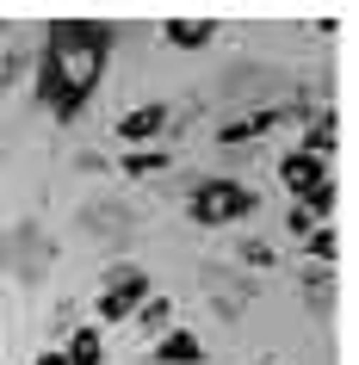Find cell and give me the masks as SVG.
<instances>
[{"label": "cell", "instance_id": "23", "mask_svg": "<svg viewBox=\"0 0 359 365\" xmlns=\"http://www.w3.org/2000/svg\"><path fill=\"white\" fill-rule=\"evenodd\" d=\"M254 365H266V359H254Z\"/></svg>", "mask_w": 359, "mask_h": 365}, {"label": "cell", "instance_id": "19", "mask_svg": "<svg viewBox=\"0 0 359 365\" xmlns=\"http://www.w3.org/2000/svg\"><path fill=\"white\" fill-rule=\"evenodd\" d=\"M236 260H242V267H254V272H266V267H279V248H273V242H242V248H236Z\"/></svg>", "mask_w": 359, "mask_h": 365}, {"label": "cell", "instance_id": "7", "mask_svg": "<svg viewBox=\"0 0 359 365\" xmlns=\"http://www.w3.org/2000/svg\"><path fill=\"white\" fill-rule=\"evenodd\" d=\"M328 180V161H316V155H303V149H291V155H279V186L285 192H310V186H322Z\"/></svg>", "mask_w": 359, "mask_h": 365}, {"label": "cell", "instance_id": "20", "mask_svg": "<svg viewBox=\"0 0 359 365\" xmlns=\"http://www.w3.org/2000/svg\"><path fill=\"white\" fill-rule=\"evenodd\" d=\"M285 230H291V235H310V230H316V223H310V217H303L298 205H291V217H285Z\"/></svg>", "mask_w": 359, "mask_h": 365}, {"label": "cell", "instance_id": "5", "mask_svg": "<svg viewBox=\"0 0 359 365\" xmlns=\"http://www.w3.org/2000/svg\"><path fill=\"white\" fill-rule=\"evenodd\" d=\"M149 359H155V365H205V341H198L192 328L168 322V328H161V334H155Z\"/></svg>", "mask_w": 359, "mask_h": 365}, {"label": "cell", "instance_id": "2", "mask_svg": "<svg viewBox=\"0 0 359 365\" xmlns=\"http://www.w3.org/2000/svg\"><path fill=\"white\" fill-rule=\"evenodd\" d=\"M254 211H261V192L242 186V180H198L186 198V217L198 230H229V223H242Z\"/></svg>", "mask_w": 359, "mask_h": 365}, {"label": "cell", "instance_id": "15", "mask_svg": "<svg viewBox=\"0 0 359 365\" xmlns=\"http://www.w3.org/2000/svg\"><path fill=\"white\" fill-rule=\"evenodd\" d=\"M81 223H87V230H99V235H124V230H131V211H99V205H87V211H81Z\"/></svg>", "mask_w": 359, "mask_h": 365}, {"label": "cell", "instance_id": "18", "mask_svg": "<svg viewBox=\"0 0 359 365\" xmlns=\"http://www.w3.org/2000/svg\"><path fill=\"white\" fill-rule=\"evenodd\" d=\"M118 168H124V173H168L173 155H168V149H143V155H124Z\"/></svg>", "mask_w": 359, "mask_h": 365}, {"label": "cell", "instance_id": "8", "mask_svg": "<svg viewBox=\"0 0 359 365\" xmlns=\"http://www.w3.org/2000/svg\"><path fill=\"white\" fill-rule=\"evenodd\" d=\"M273 124H285V118H279V106H261V112H248V118H229V124H217V143H223V149H242V143L266 136Z\"/></svg>", "mask_w": 359, "mask_h": 365}, {"label": "cell", "instance_id": "11", "mask_svg": "<svg viewBox=\"0 0 359 365\" xmlns=\"http://www.w3.org/2000/svg\"><path fill=\"white\" fill-rule=\"evenodd\" d=\"M161 38H168L173 50H205V43H217V25L211 19H168Z\"/></svg>", "mask_w": 359, "mask_h": 365}, {"label": "cell", "instance_id": "1", "mask_svg": "<svg viewBox=\"0 0 359 365\" xmlns=\"http://www.w3.org/2000/svg\"><path fill=\"white\" fill-rule=\"evenodd\" d=\"M112 43H118V25L112 19H56V25H44L31 99H38L56 124H75V118L87 112L93 87L106 81Z\"/></svg>", "mask_w": 359, "mask_h": 365}, {"label": "cell", "instance_id": "16", "mask_svg": "<svg viewBox=\"0 0 359 365\" xmlns=\"http://www.w3.org/2000/svg\"><path fill=\"white\" fill-rule=\"evenodd\" d=\"M168 316H173V304H168V297H155V291H149V297L136 304V316H131V322H136V328H155V334H161V328H168Z\"/></svg>", "mask_w": 359, "mask_h": 365}, {"label": "cell", "instance_id": "12", "mask_svg": "<svg viewBox=\"0 0 359 365\" xmlns=\"http://www.w3.org/2000/svg\"><path fill=\"white\" fill-rule=\"evenodd\" d=\"M303 297H310V316H328V309H335V272L310 260V272H303Z\"/></svg>", "mask_w": 359, "mask_h": 365}, {"label": "cell", "instance_id": "21", "mask_svg": "<svg viewBox=\"0 0 359 365\" xmlns=\"http://www.w3.org/2000/svg\"><path fill=\"white\" fill-rule=\"evenodd\" d=\"M31 365H69V359H62V346H56V353H38Z\"/></svg>", "mask_w": 359, "mask_h": 365}, {"label": "cell", "instance_id": "22", "mask_svg": "<svg viewBox=\"0 0 359 365\" xmlns=\"http://www.w3.org/2000/svg\"><path fill=\"white\" fill-rule=\"evenodd\" d=\"M0 38H6V19H0Z\"/></svg>", "mask_w": 359, "mask_h": 365}, {"label": "cell", "instance_id": "3", "mask_svg": "<svg viewBox=\"0 0 359 365\" xmlns=\"http://www.w3.org/2000/svg\"><path fill=\"white\" fill-rule=\"evenodd\" d=\"M149 272L143 267H131V260H118L112 272H106V285H99V297H93V316L99 322H131L136 316V304L149 297Z\"/></svg>", "mask_w": 359, "mask_h": 365}, {"label": "cell", "instance_id": "17", "mask_svg": "<svg viewBox=\"0 0 359 365\" xmlns=\"http://www.w3.org/2000/svg\"><path fill=\"white\" fill-rule=\"evenodd\" d=\"M303 254H310L316 267H335V254H340L335 230H310V235H303Z\"/></svg>", "mask_w": 359, "mask_h": 365}, {"label": "cell", "instance_id": "14", "mask_svg": "<svg viewBox=\"0 0 359 365\" xmlns=\"http://www.w3.org/2000/svg\"><path fill=\"white\" fill-rule=\"evenodd\" d=\"M298 211H303V217H310V223L322 230V223H328V211H335V180H322V186H310V192L298 198Z\"/></svg>", "mask_w": 359, "mask_h": 365}, {"label": "cell", "instance_id": "6", "mask_svg": "<svg viewBox=\"0 0 359 365\" xmlns=\"http://www.w3.org/2000/svg\"><path fill=\"white\" fill-rule=\"evenodd\" d=\"M168 99H143V106H131V112L118 118V136H124V143H155V136L168 130Z\"/></svg>", "mask_w": 359, "mask_h": 365}, {"label": "cell", "instance_id": "13", "mask_svg": "<svg viewBox=\"0 0 359 365\" xmlns=\"http://www.w3.org/2000/svg\"><path fill=\"white\" fill-rule=\"evenodd\" d=\"M25 68H31V38H25V43H13V50L0 56V93H13V87L25 81Z\"/></svg>", "mask_w": 359, "mask_h": 365}, {"label": "cell", "instance_id": "4", "mask_svg": "<svg viewBox=\"0 0 359 365\" xmlns=\"http://www.w3.org/2000/svg\"><path fill=\"white\" fill-rule=\"evenodd\" d=\"M50 242H44V230L38 223H13V230L0 235V260H6V272L19 279V285H38L44 279V267H50Z\"/></svg>", "mask_w": 359, "mask_h": 365}, {"label": "cell", "instance_id": "9", "mask_svg": "<svg viewBox=\"0 0 359 365\" xmlns=\"http://www.w3.org/2000/svg\"><path fill=\"white\" fill-rule=\"evenodd\" d=\"M62 359L69 365H106V334L87 322H75L69 334H62Z\"/></svg>", "mask_w": 359, "mask_h": 365}, {"label": "cell", "instance_id": "10", "mask_svg": "<svg viewBox=\"0 0 359 365\" xmlns=\"http://www.w3.org/2000/svg\"><path fill=\"white\" fill-rule=\"evenodd\" d=\"M340 143V124H335V106H322L316 118H310V130H303V155H316V161H328Z\"/></svg>", "mask_w": 359, "mask_h": 365}]
</instances>
